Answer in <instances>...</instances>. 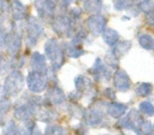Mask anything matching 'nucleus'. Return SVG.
<instances>
[{"instance_id": "2", "label": "nucleus", "mask_w": 154, "mask_h": 135, "mask_svg": "<svg viewBox=\"0 0 154 135\" xmlns=\"http://www.w3.org/2000/svg\"><path fill=\"white\" fill-rule=\"evenodd\" d=\"M52 28L54 32L59 36L74 37L75 35L74 19L66 14H59L57 16H54L52 20Z\"/></svg>"}, {"instance_id": "31", "label": "nucleus", "mask_w": 154, "mask_h": 135, "mask_svg": "<svg viewBox=\"0 0 154 135\" xmlns=\"http://www.w3.org/2000/svg\"><path fill=\"white\" fill-rule=\"evenodd\" d=\"M106 61H107V64L111 68H114V69H117L118 68V62H119V59L116 57L113 54V52H109L106 55Z\"/></svg>"}, {"instance_id": "4", "label": "nucleus", "mask_w": 154, "mask_h": 135, "mask_svg": "<svg viewBox=\"0 0 154 135\" xmlns=\"http://www.w3.org/2000/svg\"><path fill=\"white\" fill-rule=\"evenodd\" d=\"M43 35V26L40 20L36 17L28 18L26 20V44L32 48L38 42V40Z\"/></svg>"}, {"instance_id": "38", "label": "nucleus", "mask_w": 154, "mask_h": 135, "mask_svg": "<svg viewBox=\"0 0 154 135\" xmlns=\"http://www.w3.org/2000/svg\"><path fill=\"white\" fill-rule=\"evenodd\" d=\"M149 135H154V130L153 131H152V133H150V134Z\"/></svg>"}, {"instance_id": "30", "label": "nucleus", "mask_w": 154, "mask_h": 135, "mask_svg": "<svg viewBox=\"0 0 154 135\" xmlns=\"http://www.w3.org/2000/svg\"><path fill=\"white\" fill-rule=\"evenodd\" d=\"M139 133L143 135H149L150 133H152V131L154 130V127L152 126V124L149 121V120H143L141 122V124L138 128Z\"/></svg>"}, {"instance_id": "11", "label": "nucleus", "mask_w": 154, "mask_h": 135, "mask_svg": "<svg viewBox=\"0 0 154 135\" xmlns=\"http://www.w3.org/2000/svg\"><path fill=\"white\" fill-rule=\"evenodd\" d=\"M113 84L116 90L122 93L128 92L132 86V81H131V78L129 77L128 73L122 69H117V71L114 73Z\"/></svg>"}, {"instance_id": "24", "label": "nucleus", "mask_w": 154, "mask_h": 135, "mask_svg": "<svg viewBox=\"0 0 154 135\" xmlns=\"http://www.w3.org/2000/svg\"><path fill=\"white\" fill-rule=\"evenodd\" d=\"M74 84L75 88H76V91L82 93L85 91H87L88 89H90L92 87V84H91L90 79L82 75H78L76 78L74 79Z\"/></svg>"}, {"instance_id": "13", "label": "nucleus", "mask_w": 154, "mask_h": 135, "mask_svg": "<svg viewBox=\"0 0 154 135\" xmlns=\"http://www.w3.org/2000/svg\"><path fill=\"white\" fill-rule=\"evenodd\" d=\"M85 118H86L87 124L93 128H97L105 124V113L101 108L100 109L97 107L91 108L89 111L86 112Z\"/></svg>"}, {"instance_id": "9", "label": "nucleus", "mask_w": 154, "mask_h": 135, "mask_svg": "<svg viewBox=\"0 0 154 135\" xmlns=\"http://www.w3.org/2000/svg\"><path fill=\"white\" fill-rule=\"evenodd\" d=\"M49 88H48L47 92V99L45 100L50 103V105L54 106H61L66 101V96L64 93L62 92L61 89L58 87V84H53V82H49Z\"/></svg>"}, {"instance_id": "22", "label": "nucleus", "mask_w": 154, "mask_h": 135, "mask_svg": "<svg viewBox=\"0 0 154 135\" xmlns=\"http://www.w3.org/2000/svg\"><path fill=\"white\" fill-rule=\"evenodd\" d=\"M12 9H13V18L16 21L23 19L26 15V7L22 5V2H20L19 0H13Z\"/></svg>"}, {"instance_id": "34", "label": "nucleus", "mask_w": 154, "mask_h": 135, "mask_svg": "<svg viewBox=\"0 0 154 135\" xmlns=\"http://www.w3.org/2000/svg\"><path fill=\"white\" fill-rule=\"evenodd\" d=\"M74 131L76 135H89L88 131H87L86 128H84V126H76Z\"/></svg>"}, {"instance_id": "15", "label": "nucleus", "mask_w": 154, "mask_h": 135, "mask_svg": "<svg viewBox=\"0 0 154 135\" xmlns=\"http://www.w3.org/2000/svg\"><path fill=\"white\" fill-rule=\"evenodd\" d=\"M128 110L127 105L122 103H116V101H111L107 105V113L110 117L118 119L122 115H125V113Z\"/></svg>"}, {"instance_id": "27", "label": "nucleus", "mask_w": 154, "mask_h": 135, "mask_svg": "<svg viewBox=\"0 0 154 135\" xmlns=\"http://www.w3.org/2000/svg\"><path fill=\"white\" fill-rule=\"evenodd\" d=\"M66 130L59 124H51L45 128V135H66Z\"/></svg>"}, {"instance_id": "37", "label": "nucleus", "mask_w": 154, "mask_h": 135, "mask_svg": "<svg viewBox=\"0 0 154 135\" xmlns=\"http://www.w3.org/2000/svg\"><path fill=\"white\" fill-rule=\"evenodd\" d=\"M73 1H74V0H58V2L61 5L62 9H66L71 3H73Z\"/></svg>"}, {"instance_id": "29", "label": "nucleus", "mask_w": 154, "mask_h": 135, "mask_svg": "<svg viewBox=\"0 0 154 135\" xmlns=\"http://www.w3.org/2000/svg\"><path fill=\"white\" fill-rule=\"evenodd\" d=\"M137 7L140 12H147L154 10V0H137Z\"/></svg>"}, {"instance_id": "25", "label": "nucleus", "mask_w": 154, "mask_h": 135, "mask_svg": "<svg viewBox=\"0 0 154 135\" xmlns=\"http://www.w3.org/2000/svg\"><path fill=\"white\" fill-rule=\"evenodd\" d=\"M12 103L8 98L0 99V127L3 126L5 121V116H7L9 110L11 109Z\"/></svg>"}, {"instance_id": "7", "label": "nucleus", "mask_w": 154, "mask_h": 135, "mask_svg": "<svg viewBox=\"0 0 154 135\" xmlns=\"http://www.w3.org/2000/svg\"><path fill=\"white\" fill-rule=\"evenodd\" d=\"M107 22V18L103 15H99V14L89 16L86 20L87 28L93 36H99L100 34H103L106 30Z\"/></svg>"}, {"instance_id": "28", "label": "nucleus", "mask_w": 154, "mask_h": 135, "mask_svg": "<svg viewBox=\"0 0 154 135\" xmlns=\"http://www.w3.org/2000/svg\"><path fill=\"white\" fill-rule=\"evenodd\" d=\"M18 131V126L14 120H9L2 129V135H16Z\"/></svg>"}, {"instance_id": "35", "label": "nucleus", "mask_w": 154, "mask_h": 135, "mask_svg": "<svg viewBox=\"0 0 154 135\" xmlns=\"http://www.w3.org/2000/svg\"><path fill=\"white\" fill-rule=\"evenodd\" d=\"M105 95L110 99V100H114V99H115V92H114L111 88L106 89V90H105Z\"/></svg>"}, {"instance_id": "16", "label": "nucleus", "mask_w": 154, "mask_h": 135, "mask_svg": "<svg viewBox=\"0 0 154 135\" xmlns=\"http://www.w3.org/2000/svg\"><path fill=\"white\" fill-rule=\"evenodd\" d=\"M131 48H132V42H131L130 40L118 41V42L113 47L112 52H113L114 55L119 59L120 57L125 56L129 51H130Z\"/></svg>"}, {"instance_id": "20", "label": "nucleus", "mask_w": 154, "mask_h": 135, "mask_svg": "<svg viewBox=\"0 0 154 135\" xmlns=\"http://www.w3.org/2000/svg\"><path fill=\"white\" fill-rule=\"evenodd\" d=\"M138 43L143 49L147 51H154V37L147 33H143L138 36Z\"/></svg>"}, {"instance_id": "19", "label": "nucleus", "mask_w": 154, "mask_h": 135, "mask_svg": "<svg viewBox=\"0 0 154 135\" xmlns=\"http://www.w3.org/2000/svg\"><path fill=\"white\" fill-rule=\"evenodd\" d=\"M153 89V84L150 82H140V84H137V86L135 87L134 92L139 97H147L152 94Z\"/></svg>"}, {"instance_id": "17", "label": "nucleus", "mask_w": 154, "mask_h": 135, "mask_svg": "<svg viewBox=\"0 0 154 135\" xmlns=\"http://www.w3.org/2000/svg\"><path fill=\"white\" fill-rule=\"evenodd\" d=\"M103 39L109 47H114L119 40V34L114 29H106L103 33Z\"/></svg>"}, {"instance_id": "14", "label": "nucleus", "mask_w": 154, "mask_h": 135, "mask_svg": "<svg viewBox=\"0 0 154 135\" xmlns=\"http://www.w3.org/2000/svg\"><path fill=\"white\" fill-rule=\"evenodd\" d=\"M31 66H32L33 71H38L42 72V73L47 74L48 68L47 66V58L40 54L39 52H34L32 55V59H31Z\"/></svg>"}, {"instance_id": "33", "label": "nucleus", "mask_w": 154, "mask_h": 135, "mask_svg": "<svg viewBox=\"0 0 154 135\" xmlns=\"http://www.w3.org/2000/svg\"><path fill=\"white\" fill-rule=\"evenodd\" d=\"M82 11L79 9V8H73L70 12V16L73 18V19H76V18H79L82 16Z\"/></svg>"}, {"instance_id": "21", "label": "nucleus", "mask_w": 154, "mask_h": 135, "mask_svg": "<svg viewBox=\"0 0 154 135\" xmlns=\"http://www.w3.org/2000/svg\"><path fill=\"white\" fill-rule=\"evenodd\" d=\"M85 10L92 15L99 14L103 8V0H85Z\"/></svg>"}, {"instance_id": "26", "label": "nucleus", "mask_w": 154, "mask_h": 135, "mask_svg": "<svg viewBox=\"0 0 154 135\" xmlns=\"http://www.w3.org/2000/svg\"><path fill=\"white\" fill-rule=\"evenodd\" d=\"M139 111H140V113L145 114L149 117L154 116V105L149 100L141 101L139 103Z\"/></svg>"}, {"instance_id": "36", "label": "nucleus", "mask_w": 154, "mask_h": 135, "mask_svg": "<svg viewBox=\"0 0 154 135\" xmlns=\"http://www.w3.org/2000/svg\"><path fill=\"white\" fill-rule=\"evenodd\" d=\"M3 48H5V34L0 31V54L3 51Z\"/></svg>"}, {"instance_id": "5", "label": "nucleus", "mask_w": 154, "mask_h": 135, "mask_svg": "<svg viewBox=\"0 0 154 135\" xmlns=\"http://www.w3.org/2000/svg\"><path fill=\"white\" fill-rule=\"evenodd\" d=\"M49 79L45 73L38 71H32L26 78V86L32 93H41L48 88Z\"/></svg>"}, {"instance_id": "39", "label": "nucleus", "mask_w": 154, "mask_h": 135, "mask_svg": "<svg viewBox=\"0 0 154 135\" xmlns=\"http://www.w3.org/2000/svg\"><path fill=\"white\" fill-rule=\"evenodd\" d=\"M103 135H112V134H103Z\"/></svg>"}, {"instance_id": "8", "label": "nucleus", "mask_w": 154, "mask_h": 135, "mask_svg": "<svg viewBox=\"0 0 154 135\" xmlns=\"http://www.w3.org/2000/svg\"><path fill=\"white\" fill-rule=\"evenodd\" d=\"M89 73L97 80V81H109L111 79V71L106 64H103V62L101 61L100 58H97L95 60L94 64L91 66V69L89 70Z\"/></svg>"}, {"instance_id": "1", "label": "nucleus", "mask_w": 154, "mask_h": 135, "mask_svg": "<svg viewBox=\"0 0 154 135\" xmlns=\"http://www.w3.org/2000/svg\"><path fill=\"white\" fill-rule=\"evenodd\" d=\"M45 53L48 59L51 61L54 71L59 70L64 63V50L55 38H50L45 44Z\"/></svg>"}, {"instance_id": "10", "label": "nucleus", "mask_w": 154, "mask_h": 135, "mask_svg": "<svg viewBox=\"0 0 154 135\" xmlns=\"http://www.w3.org/2000/svg\"><path fill=\"white\" fill-rule=\"evenodd\" d=\"M35 111H36V106L33 103L32 100H29L26 103L18 105L15 108V110H14V116H15L16 119L26 122L31 120V118L35 114Z\"/></svg>"}, {"instance_id": "32", "label": "nucleus", "mask_w": 154, "mask_h": 135, "mask_svg": "<svg viewBox=\"0 0 154 135\" xmlns=\"http://www.w3.org/2000/svg\"><path fill=\"white\" fill-rule=\"evenodd\" d=\"M145 22L147 26L154 28V10L145 13Z\"/></svg>"}, {"instance_id": "23", "label": "nucleus", "mask_w": 154, "mask_h": 135, "mask_svg": "<svg viewBox=\"0 0 154 135\" xmlns=\"http://www.w3.org/2000/svg\"><path fill=\"white\" fill-rule=\"evenodd\" d=\"M68 111L69 114L71 115V117L76 118V119H82V118L85 117V114H86V111L85 109L82 107L80 105L76 103H69L68 106Z\"/></svg>"}, {"instance_id": "3", "label": "nucleus", "mask_w": 154, "mask_h": 135, "mask_svg": "<svg viewBox=\"0 0 154 135\" xmlns=\"http://www.w3.org/2000/svg\"><path fill=\"white\" fill-rule=\"evenodd\" d=\"M24 88V77L19 70H13L7 76L3 84V93L5 96H16Z\"/></svg>"}, {"instance_id": "6", "label": "nucleus", "mask_w": 154, "mask_h": 135, "mask_svg": "<svg viewBox=\"0 0 154 135\" xmlns=\"http://www.w3.org/2000/svg\"><path fill=\"white\" fill-rule=\"evenodd\" d=\"M58 5V0H35L34 7L41 19H52Z\"/></svg>"}, {"instance_id": "41", "label": "nucleus", "mask_w": 154, "mask_h": 135, "mask_svg": "<svg viewBox=\"0 0 154 135\" xmlns=\"http://www.w3.org/2000/svg\"><path fill=\"white\" fill-rule=\"evenodd\" d=\"M80 1H85V0H80Z\"/></svg>"}, {"instance_id": "12", "label": "nucleus", "mask_w": 154, "mask_h": 135, "mask_svg": "<svg viewBox=\"0 0 154 135\" xmlns=\"http://www.w3.org/2000/svg\"><path fill=\"white\" fill-rule=\"evenodd\" d=\"M21 34L18 33L16 30L12 31L8 35H5V49H7L8 54L15 56L21 48Z\"/></svg>"}, {"instance_id": "40", "label": "nucleus", "mask_w": 154, "mask_h": 135, "mask_svg": "<svg viewBox=\"0 0 154 135\" xmlns=\"http://www.w3.org/2000/svg\"><path fill=\"white\" fill-rule=\"evenodd\" d=\"M2 1H3V0H0V2H2Z\"/></svg>"}, {"instance_id": "18", "label": "nucleus", "mask_w": 154, "mask_h": 135, "mask_svg": "<svg viewBox=\"0 0 154 135\" xmlns=\"http://www.w3.org/2000/svg\"><path fill=\"white\" fill-rule=\"evenodd\" d=\"M64 52H66V55L71 58H79L80 56H82L85 54V50L82 49V45L73 43L72 41L69 42L68 44H66Z\"/></svg>"}]
</instances>
